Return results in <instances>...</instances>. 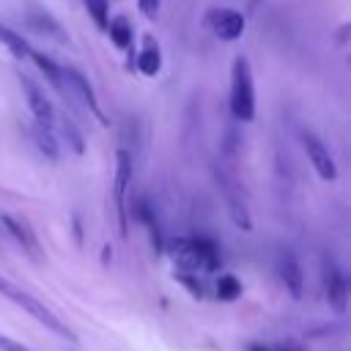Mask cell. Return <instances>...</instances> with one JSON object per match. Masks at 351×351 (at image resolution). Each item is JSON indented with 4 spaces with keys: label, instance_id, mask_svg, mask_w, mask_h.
Masks as SVG:
<instances>
[{
    "label": "cell",
    "instance_id": "ac0fdd59",
    "mask_svg": "<svg viewBox=\"0 0 351 351\" xmlns=\"http://www.w3.org/2000/svg\"><path fill=\"white\" fill-rule=\"evenodd\" d=\"M137 214H140V219L145 222V228H148V236H151V241H154V247H156V252H162L165 250V244H162V230H159V219H156V214H154V208H151V203L143 197L140 203H137Z\"/></svg>",
    "mask_w": 351,
    "mask_h": 351
},
{
    "label": "cell",
    "instance_id": "277c9868",
    "mask_svg": "<svg viewBox=\"0 0 351 351\" xmlns=\"http://www.w3.org/2000/svg\"><path fill=\"white\" fill-rule=\"evenodd\" d=\"M132 184V154L118 151L115 154V181H112V195H115V211H118V225L121 233L126 236V189Z\"/></svg>",
    "mask_w": 351,
    "mask_h": 351
},
{
    "label": "cell",
    "instance_id": "cb8c5ba5",
    "mask_svg": "<svg viewBox=\"0 0 351 351\" xmlns=\"http://www.w3.org/2000/svg\"><path fill=\"white\" fill-rule=\"evenodd\" d=\"M0 351H33V348L22 346L19 340H14V337H8V335H0Z\"/></svg>",
    "mask_w": 351,
    "mask_h": 351
},
{
    "label": "cell",
    "instance_id": "4fadbf2b",
    "mask_svg": "<svg viewBox=\"0 0 351 351\" xmlns=\"http://www.w3.org/2000/svg\"><path fill=\"white\" fill-rule=\"evenodd\" d=\"M30 58H33V63L38 66V71L47 77L49 85H55L60 93L69 90V88H66V77H63V66H58L55 60H49L47 55H41V52H36V49H30Z\"/></svg>",
    "mask_w": 351,
    "mask_h": 351
},
{
    "label": "cell",
    "instance_id": "d4e9b609",
    "mask_svg": "<svg viewBox=\"0 0 351 351\" xmlns=\"http://www.w3.org/2000/svg\"><path fill=\"white\" fill-rule=\"evenodd\" d=\"M137 8H140L145 16H156V11H159V0H137Z\"/></svg>",
    "mask_w": 351,
    "mask_h": 351
},
{
    "label": "cell",
    "instance_id": "ba28073f",
    "mask_svg": "<svg viewBox=\"0 0 351 351\" xmlns=\"http://www.w3.org/2000/svg\"><path fill=\"white\" fill-rule=\"evenodd\" d=\"M208 22H211V30L217 33V38H222V41H236L244 33V16L236 8H214Z\"/></svg>",
    "mask_w": 351,
    "mask_h": 351
},
{
    "label": "cell",
    "instance_id": "e0dca14e",
    "mask_svg": "<svg viewBox=\"0 0 351 351\" xmlns=\"http://www.w3.org/2000/svg\"><path fill=\"white\" fill-rule=\"evenodd\" d=\"M107 33H110V41L118 47V49H129L132 47V22L126 16H115L107 22Z\"/></svg>",
    "mask_w": 351,
    "mask_h": 351
},
{
    "label": "cell",
    "instance_id": "30bf717a",
    "mask_svg": "<svg viewBox=\"0 0 351 351\" xmlns=\"http://www.w3.org/2000/svg\"><path fill=\"white\" fill-rule=\"evenodd\" d=\"M63 77H66V88H69V90H74V93H80V96H82V101L88 104V110H90L101 123H107V121H104V115H101V110H99V101H96V93H93V88H90L88 77H85L82 71L71 69V66H63Z\"/></svg>",
    "mask_w": 351,
    "mask_h": 351
},
{
    "label": "cell",
    "instance_id": "9c48e42d",
    "mask_svg": "<svg viewBox=\"0 0 351 351\" xmlns=\"http://www.w3.org/2000/svg\"><path fill=\"white\" fill-rule=\"evenodd\" d=\"M22 88H25V96H27V107H30V112H33V121L55 129V115H58V112H55L52 101L44 96V90H41L38 85H33L27 77H22Z\"/></svg>",
    "mask_w": 351,
    "mask_h": 351
},
{
    "label": "cell",
    "instance_id": "3957f363",
    "mask_svg": "<svg viewBox=\"0 0 351 351\" xmlns=\"http://www.w3.org/2000/svg\"><path fill=\"white\" fill-rule=\"evenodd\" d=\"M230 112L236 121H252L255 118V82H252V69L247 58L233 60L230 71Z\"/></svg>",
    "mask_w": 351,
    "mask_h": 351
},
{
    "label": "cell",
    "instance_id": "8fae6325",
    "mask_svg": "<svg viewBox=\"0 0 351 351\" xmlns=\"http://www.w3.org/2000/svg\"><path fill=\"white\" fill-rule=\"evenodd\" d=\"M0 222H3V228L22 244V250L27 252V255H33V258H38V252H41V247H38V239H36V233L30 230V225L25 222V219H19V217H11V214H0Z\"/></svg>",
    "mask_w": 351,
    "mask_h": 351
},
{
    "label": "cell",
    "instance_id": "7402d4cb",
    "mask_svg": "<svg viewBox=\"0 0 351 351\" xmlns=\"http://www.w3.org/2000/svg\"><path fill=\"white\" fill-rule=\"evenodd\" d=\"M30 22L36 25V30H41V36H47V30H52V38H55V41H66V36H63V30L58 27V22L49 19L47 14H44V16H33Z\"/></svg>",
    "mask_w": 351,
    "mask_h": 351
},
{
    "label": "cell",
    "instance_id": "5b68a950",
    "mask_svg": "<svg viewBox=\"0 0 351 351\" xmlns=\"http://www.w3.org/2000/svg\"><path fill=\"white\" fill-rule=\"evenodd\" d=\"M302 145H304V154L313 165V170L318 173L321 181H335L337 178V165L329 154V148L321 143V137H315L313 132H304L302 134Z\"/></svg>",
    "mask_w": 351,
    "mask_h": 351
},
{
    "label": "cell",
    "instance_id": "52a82bcc",
    "mask_svg": "<svg viewBox=\"0 0 351 351\" xmlns=\"http://www.w3.org/2000/svg\"><path fill=\"white\" fill-rule=\"evenodd\" d=\"M217 181H219V189H222V195H225V203H228V211H230L233 222H236L241 230H252V219H250V211H247V206H244V200H241V192H239L236 181H233L230 176H225V173H217Z\"/></svg>",
    "mask_w": 351,
    "mask_h": 351
},
{
    "label": "cell",
    "instance_id": "5bb4252c",
    "mask_svg": "<svg viewBox=\"0 0 351 351\" xmlns=\"http://www.w3.org/2000/svg\"><path fill=\"white\" fill-rule=\"evenodd\" d=\"M137 69H140L145 77H154V74H159V69H162V52H159V44H156L151 36L145 38L143 52L137 55Z\"/></svg>",
    "mask_w": 351,
    "mask_h": 351
},
{
    "label": "cell",
    "instance_id": "8992f818",
    "mask_svg": "<svg viewBox=\"0 0 351 351\" xmlns=\"http://www.w3.org/2000/svg\"><path fill=\"white\" fill-rule=\"evenodd\" d=\"M324 293H326V304L335 313H346V307H348V282H346V274L337 269V263L332 258L324 261Z\"/></svg>",
    "mask_w": 351,
    "mask_h": 351
},
{
    "label": "cell",
    "instance_id": "9a60e30c",
    "mask_svg": "<svg viewBox=\"0 0 351 351\" xmlns=\"http://www.w3.org/2000/svg\"><path fill=\"white\" fill-rule=\"evenodd\" d=\"M33 140H36V145H38L49 159H58V156H60L58 134H55L52 126H44V123H36V121H33Z\"/></svg>",
    "mask_w": 351,
    "mask_h": 351
},
{
    "label": "cell",
    "instance_id": "ffe728a7",
    "mask_svg": "<svg viewBox=\"0 0 351 351\" xmlns=\"http://www.w3.org/2000/svg\"><path fill=\"white\" fill-rule=\"evenodd\" d=\"M217 296H219L222 302L239 299V296H241V282H239L233 274H219V280H217Z\"/></svg>",
    "mask_w": 351,
    "mask_h": 351
},
{
    "label": "cell",
    "instance_id": "d6986e66",
    "mask_svg": "<svg viewBox=\"0 0 351 351\" xmlns=\"http://www.w3.org/2000/svg\"><path fill=\"white\" fill-rule=\"evenodd\" d=\"M0 41L8 47V52L14 55V58H30V44L25 41V36L22 33H16V30H11L8 25H3L0 22Z\"/></svg>",
    "mask_w": 351,
    "mask_h": 351
},
{
    "label": "cell",
    "instance_id": "6da1fadb",
    "mask_svg": "<svg viewBox=\"0 0 351 351\" xmlns=\"http://www.w3.org/2000/svg\"><path fill=\"white\" fill-rule=\"evenodd\" d=\"M170 258L181 271L189 274H208L219 266V247L211 239H176L170 244Z\"/></svg>",
    "mask_w": 351,
    "mask_h": 351
},
{
    "label": "cell",
    "instance_id": "7a4b0ae2",
    "mask_svg": "<svg viewBox=\"0 0 351 351\" xmlns=\"http://www.w3.org/2000/svg\"><path fill=\"white\" fill-rule=\"evenodd\" d=\"M0 296H5L8 302H14L16 307H22L25 313H30L41 326H47L49 332H55L58 337H63V340H69V343H77V335L41 302V299H36L33 293H27V291H22L19 285H14L11 280H5L3 274H0Z\"/></svg>",
    "mask_w": 351,
    "mask_h": 351
},
{
    "label": "cell",
    "instance_id": "2e32d148",
    "mask_svg": "<svg viewBox=\"0 0 351 351\" xmlns=\"http://www.w3.org/2000/svg\"><path fill=\"white\" fill-rule=\"evenodd\" d=\"M55 129L60 132V137L66 140V145H69L74 154H82V151H85L82 134H80V129L74 126V121H71V118H66V115H55Z\"/></svg>",
    "mask_w": 351,
    "mask_h": 351
},
{
    "label": "cell",
    "instance_id": "7c38bea8",
    "mask_svg": "<svg viewBox=\"0 0 351 351\" xmlns=\"http://www.w3.org/2000/svg\"><path fill=\"white\" fill-rule=\"evenodd\" d=\"M280 277H282L288 293L293 299H302V285H304L302 266H299V261H296V255L291 250H282V255H280Z\"/></svg>",
    "mask_w": 351,
    "mask_h": 351
},
{
    "label": "cell",
    "instance_id": "44dd1931",
    "mask_svg": "<svg viewBox=\"0 0 351 351\" xmlns=\"http://www.w3.org/2000/svg\"><path fill=\"white\" fill-rule=\"evenodd\" d=\"M85 5H88V14H90V19L96 22V27L107 30V22H110V3H107V0H85Z\"/></svg>",
    "mask_w": 351,
    "mask_h": 351
},
{
    "label": "cell",
    "instance_id": "603a6c76",
    "mask_svg": "<svg viewBox=\"0 0 351 351\" xmlns=\"http://www.w3.org/2000/svg\"><path fill=\"white\" fill-rule=\"evenodd\" d=\"M247 351H299V348L285 346V343H250Z\"/></svg>",
    "mask_w": 351,
    "mask_h": 351
}]
</instances>
